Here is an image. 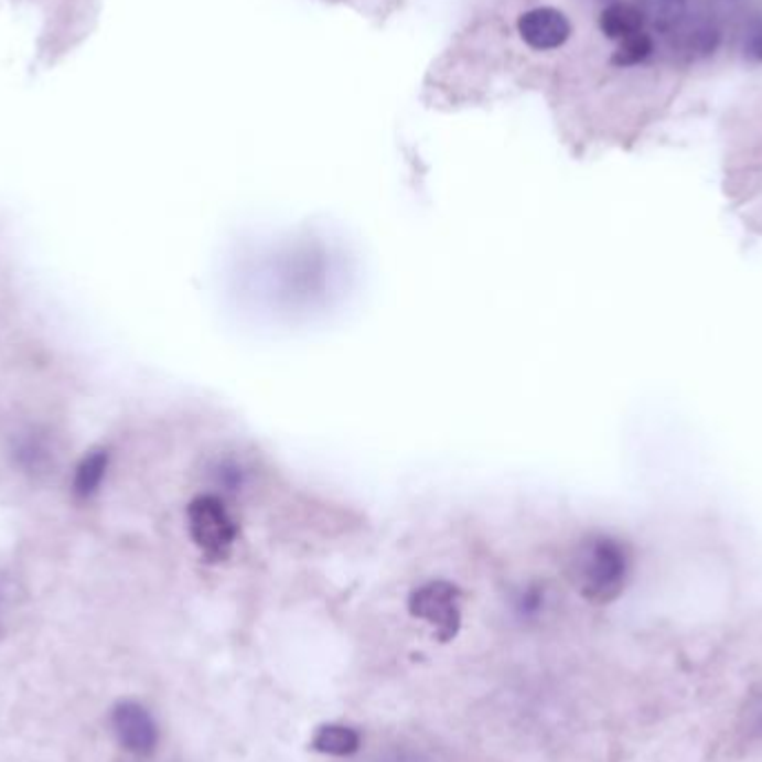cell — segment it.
I'll use <instances>...</instances> for the list:
<instances>
[{
    "label": "cell",
    "mask_w": 762,
    "mask_h": 762,
    "mask_svg": "<svg viewBox=\"0 0 762 762\" xmlns=\"http://www.w3.org/2000/svg\"><path fill=\"white\" fill-rule=\"evenodd\" d=\"M185 517L190 539L207 562H224L233 556L239 539V522L219 495H196L187 504Z\"/></svg>",
    "instance_id": "cell-2"
},
{
    "label": "cell",
    "mask_w": 762,
    "mask_h": 762,
    "mask_svg": "<svg viewBox=\"0 0 762 762\" xmlns=\"http://www.w3.org/2000/svg\"><path fill=\"white\" fill-rule=\"evenodd\" d=\"M544 602H547V593H544V589L539 584H528L515 595L513 611L519 620H535L541 613Z\"/></svg>",
    "instance_id": "cell-13"
},
{
    "label": "cell",
    "mask_w": 762,
    "mask_h": 762,
    "mask_svg": "<svg viewBox=\"0 0 762 762\" xmlns=\"http://www.w3.org/2000/svg\"><path fill=\"white\" fill-rule=\"evenodd\" d=\"M395 762H408V760H395Z\"/></svg>",
    "instance_id": "cell-16"
},
{
    "label": "cell",
    "mask_w": 762,
    "mask_h": 762,
    "mask_svg": "<svg viewBox=\"0 0 762 762\" xmlns=\"http://www.w3.org/2000/svg\"><path fill=\"white\" fill-rule=\"evenodd\" d=\"M310 747L319 753H325V755L344 758V755H353L359 751L362 736H359V731H355L353 727H346V725H323L312 736Z\"/></svg>",
    "instance_id": "cell-7"
},
{
    "label": "cell",
    "mask_w": 762,
    "mask_h": 762,
    "mask_svg": "<svg viewBox=\"0 0 762 762\" xmlns=\"http://www.w3.org/2000/svg\"><path fill=\"white\" fill-rule=\"evenodd\" d=\"M758 729H762V713H760V718H758Z\"/></svg>",
    "instance_id": "cell-15"
},
{
    "label": "cell",
    "mask_w": 762,
    "mask_h": 762,
    "mask_svg": "<svg viewBox=\"0 0 762 762\" xmlns=\"http://www.w3.org/2000/svg\"><path fill=\"white\" fill-rule=\"evenodd\" d=\"M629 569L624 544L609 535L580 539L569 556V576L580 595L593 604L613 602L626 587Z\"/></svg>",
    "instance_id": "cell-1"
},
{
    "label": "cell",
    "mask_w": 762,
    "mask_h": 762,
    "mask_svg": "<svg viewBox=\"0 0 762 762\" xmlns=\"http://www.w3.org/2000/svg\"><path fill=\"white\" fill-rule=\"evenodd\" d=\"M112 727L119 742L137 755H150L159 744V727L152 713L135 700H126L115 707Z\"/></svg>",
    "instance_id": "cell-5"
},
{
    "label": "cell",
    "mask_w": 762,
    "mask_h": 762,
    "mask_svg": "<svg viewBox=\"0 0 762 762\" xmlns=\"http://www.w3.org/2000/svg\"><path fill=\"white\" fill-rule=\"evenodd\" d=\"M12 455H14V462L30 475L47 473V469L52 466V449L43 438H39L36 432L19 438L14 442Z\"/></svg>",
    "instance_id": "cell-10"
},
{
    "label": "cell",
    "mask_w": 762,
    "mask_h": 762,
    "mask_svg": "<svg viewBox=\"0 0 762 762\" xmlns=\"http://www.w3.org/2000/svg\"><path fill=\"white\" fill-rule=\"evenodd\" d=\"M644 12L635 3H626V0H613L600 14V32L615 43L644 32Z\"/></svg>",
    "instance_id": "cell-6"
},
{
    "label": "cell",
    "mask_w": 762,
    "mask_h": 762,
    "mask_svg": "<svg viewBox=\"0 0 762 762\" xmlns=\"http://www.w3.org/2000/svg\"><path fill=\"white\" fill-rule=\"evenodd\" d=\"M742 52L751 63H762V19L751 23V28L747 30Z\"/></svg>",
    "instance_id": "cell-14"
},
{
    "label": "cell",
    "mask_w": 762,
    "mask_h": 762,
    "mask_svg": "<svg viewBox=\"0 0 762 762\" xmlns=\"http://www.w3.org/2000/svg\"><path fill=\"white\" fill-rule=\"evenodd\" d=\"M107 466H110V453H107L105 449H96L89 455H85L74 473V482H72L74 495L78 500L94 497L107 475Z\"/></svg>",
    "instance_id": "cell-8"
},
{
    "label": "cell",
    "mask_w": 762,
    "mask_h": 762,
    "mask_svg": "<svg viewBox=\"0 0 762 762\" xmlns=\"http://www.w3.org/2000/svg\"><path fill=\"white\" fill-rule=\"evenodd\" d=\"M408 611L423 620L438 640L449 642L462 626V593L447 580H430L412 591Z\"/></svg>",
    "instance_id": "cell-3"
},
{
    "label": "cell",
    "mask_w": 762,
    "mask_h": 762,
    "mask_svg": "<svg viewBox=\"0 0 762 762\" xmlns=\"http://www.w3.org/2000/svg\"><path fill=\"white\" fill-rule=\"evenodd\" d=\"M517 30L522 41L537 52L558 50L573 34L569 17L558 8H535L524 12L517 21Z\"/></svg>",
    "instance_id": "cell-4"
},
{
    "label": "cell",
    "mask_w": 762,
    "mask_h": 762,
    "mask_svg": "<svg viewBox=\"0 0 762 762\" xmlns=\"http://www.w3.org/2000/svg\"><path fill=\"white\" fill-rule=\"evenodd\" d=\"M635 6L665 32L685 19L687 0H635Z\"/></svg>",
    "instance_id": "cell-11"
},
{
    "label": "cell",
    "mask_w": 762,
    "mask_h": 762,
    "mask_svg": "<svg viewBox=\"0 0 762 762\" xmlns=\"http://www.w3.org/2000/svg\"><path fill=\"white\" fill-rule=\"evenodd\" d=\"M656 45H653V39L646 32H637L629 39H622L611 56V63L615 67H635L640 63H644Z\"/></svg>",
    "instance_id": "cell-12"
},
{
    "label": "cell",
    "mask_w": 762,
    "mask_h": 762,
    "mask_svg": "<svg viewBox=\"0 0 762 762\" xmlns=\"http://www.w3.org/2000/svg\"><path fill=\"white\" fill-rule=\"evenodd\" d=\"M669 34H678L683 50L691 56H707L713 54L720 41V32L711 23H691V21H678L669 30Z\"/></svg>",
    "instance_id": "cell-9"
}]
</instances>
